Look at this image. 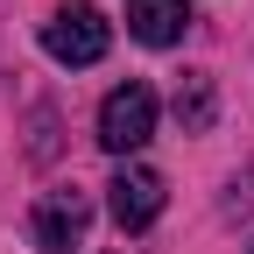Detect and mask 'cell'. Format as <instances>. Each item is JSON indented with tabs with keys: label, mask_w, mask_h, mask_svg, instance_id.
Listing matches in <instances>:
<instances>
[{
	"label": "cell",
	"mask_w": 254,
	"mask_h": 254,
	"mask_svg": "<svg viewBox=\"0 0 254 254\" xmlns=\"http://www.w3.org/2000/svg\"><path fill=\"white\" fill-rule=\"evenodd\" d=\"M106 43H113V28H106V14L99 7H85V0H71V7H57L50 21H43V50L57 57V64H99L106 57Z\"/></svg>",
	"instance_id": "7a4b0ae2"
},
{
	"label": "cell",
	"mask_w": 254,
	"mask_h": 254,
	"mask_svg": "<svg viewBox=\"0 0 254 254\" xmlns=\"http://www.w3.org/2000/svg\"><path fill=\"white\" fill-rule=\"evenodd\" d=\"M177 120H184V134H205L212 127V78L205 71H184L177 78Z\"/></svg>",
	"instance_id": "8992f818"
},
{
	"label": "cell",
	"mask_w": 254,
	"mask_h": 254,
	"mask_svg": "<svg viewBox=\"0 0 254 254\" xmlns=\"http://www.w3.org/2000/svg\"><path fill=\"white\" fill-rule=\"evenodd\" d=\"M148 134H155V92H148L141 78L113 85L106 106H99V148H106V155H134Z\"/></svg>",
	"instance_id": "6da1fadb"
},
{
	"label": "cell",
	"mask_w": 254,
	"mask_h": 254,
	"mask_svg": "<svg viewBox=\"0 0 254 254\" xmlns=\"http://www.w3.org/2000/svg\"><path fill=\"white\" fill-rule=\"evenodd\" d=\"M92 226V205H85V190H50V198L36 205V219H28V233H36L43 254H71Z\"/></svg>",
	"instance_id": "277c9868"
},
{
	"label": "cell",
	"mask_w": 254,
	"mask_h": 254,
	"mask_svg": "<svg viewBox=\"0 0 254 254\" xmlns=\"http://www.w3.org/2000/svg\"><path fill=\"white\" fill-rule=\"evenodd\" d=\"M190 28V0H127V36L148 43V50H170L184 43Z\"/></svg>",
	"instance_id": "5b68a950"
},
{
	"label": "cell",
	"mask_w": 254,
	"mask_h": 254,
	"mask_svg": "<svg viewBox=\"0 0 254 254\" xmlns=\"http://www.w3.org/2000/svg\"><path fill=\"white\" fill-rule=\"evenodd\" d=\"M106 212H113V226L120 233H141L163 219V177H155L148 163H120L113 184H106Z\"/></svg>",
	"instance_id": "3957f363"
}]
</instances>
